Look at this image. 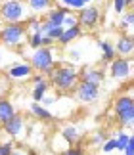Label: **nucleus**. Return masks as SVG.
I'll use <instances>...</instances> for the list:
<instances>
[{"mask_svg": "<svg viewBox=\"0 0 134 155\" xmlns=\"http://www.w3.org/2000/svg\"><path fill=\"white\" fill-rule=\"evenodd\" d=\"M79 71L75 65H59L50 73V84L59 92H71L79 84Z\"/></svg>", "mask_w": 134, "mask_h": 155, "instance_id": "1", "label": "nucleus"}, {"mask_svg": "<svg viewBox=\"0 0 134 155\" xmlns=\"http://www.w3.org/2000/svg\"><path fill=\"white\" fill-rule=\"evenodd\" d=\"M27 37L25 21L21 23H6L0 27V44L6 48H19Z\"/></svg>", "mask_w": 134, "mask_h": 155, "instance_id": "2", "label": "nucleus"}, {"mask_svg": "<svg viewBox=\"0 0 134 155\" xmlns=\"http://www.w3.org/2000/svg\"><path fill=\"white\" fill-rule=\"evenodd\" d=\"M33 71L40 75H50L56 67V59H54V46H44V48H36L29 56Z\"/></svg>", "mask_w": 134, "mask_h": 155, "instance_id": "3", "label": "nucleus"}, {"mask_svg": "<svg viewBox=\"0 0 134 155\" xmlns=\"http://www.w3.org/2000/svg\"><path fill=\"white\" fill-rule=\"evenodd\" d=\"M113 111L123 127H134V98L132 96H119L113 102Z\"/></svg>", "mask_w": 134, "mask_h": 155, "instance_id": "4", "label": "nucleus"}, {"mask_svg": "<svg viewBox=\"0 0 134 155\" xmlns=\"http://www.w3.org/2000/svg\"><path fill=\"white\" fill-rule=\"evenodd\" d=\"M0 19L6 23H21L25 19V2L23 0H2Z\"/></svg>", "mask_w": 134, "mask_h": 155, "instance_id": "5", "label": "nucleus"}, {"mask_svg": "<svg viewBox=\"0 0 134 155\" xmlns=\"http://www.w3.org/2000/svg\"><path fill=\"white\" fill-rule=\"evenodd\" d=\"M75 98L82 104H92L100 98V86L92 84V82L79 81V84L75 86Z\"/></svg>", "mask_w": 134, "mask_h": 155, "instance_id": "6", "label": "nucleus"}, {"mask_svg": "<svg viewBox=\"0 0 134 155\" xmlns=\"http://www.w3.org/2000/svg\"><path fill=\"white\" fill-rule=\"evenodd\" d=\"M81 14L77 15V23L82 29H94L100 23V10L98 6H84L82 10H79Z\"/></svg>", "mask_w": 134, "mask_h": 155, "instance_id": "7", "label": "nucleus"}, {"mask_svg": "<svg viewBox=\"0 0 134 155\" xmlns=\"http://www.w3.org/2000/svg\"><path fill=\"white\" fill-rule=\"evenodd\" d=\"M6 75L12 81H25V79H31L33 77V67L29 61H15L14 65L8 67Z\"/></svg>", "mask_w": 134, "mask_h": 155, "instance_id": "8", "label": "nucleus"}, {"mask_svg": "<svg viewBox=\"0 0 134 155\" xmlns=\"http://www.w3.org/2000/svg\"><path fill=\"white\" fill-rule=\"evenodd\" d=\"M23 128H25V117L21 115V113H15L12 119H8L4 124H2V130L8 136H12V138H17L21 132H23Z\"/></svg>", "mask_w": 134, "mask_h": 155, "instance_id": "9", "label": "nucleus"}, {"mask_svg": "<svg viewBox=\"0 0 134 155\" xmlns=\"http://www.w3.org/2000/svg\"><path fill=\"white\" fill-rule=\"evenodd\" d=\"M109 73H111L113 79L123 81L130 75V61L125 58H115L111 63H109Z\"/></svg>", "mask_w": 134, "mask_h": 155, "instance_id": "10", "label": "nucleus"}, {"mask_svg": "<svg viewBox=\"0 0 134 155\" xmlns=\"http://www.w3.org/2000/svg\"><path fill=\"white\" fill-rule=\"evenodd\" d=\"M115 54H119V56L125 58V59L130 58V56H134V37H132V35L123 33L117 38V44H115Z\"/></svg>", "mask_w": 134, "mask_h": 155, "instance_id": "11", "label": "nucleus"}, {"mask_svg": "<svg viewBox=\"0 0 134 155\" xmlns=\"http://www.w3.org/2000/svg\"><path fill=\"white\" fill-rule=\"evenodd\" d=\"M79 79L84 81V82H92V84H102L103 82V71L98 67H82V71L79 73Z\"/></svg>", "mask_w": 134, "mask_h": 155, "instance_id": "12", "label": "nucleus"}, {"mask_svg": "<svg viewBox=\"0 0 134 155\" xmlns=\"http://www.w3.org/2000/svg\"><path fill=\"white\" fill-rule=\"evenodd\" d=\"M27 44H29V48H44V46H54L56 42H54L52 38H48L44 37L42 33H31V35H27Z\"/></svg>", "mask_w": 134, "mask_h": 155, "instance_id": "13", "label": "nucleus"}, {"mask_svg": "<svg viewBox=\"0 0 134 155\" xmlns=\"http://www.w3.org/2000/svg\"><path fill=\"white\" fill-rule=\"evenodd\" d=\"M82 35V27L81 25H75V27H69V29H63V33H62V37L58 38V42L62 44V46H67V44H71L73 40H77L79 37Z\"/></svg>", "mask_w": 134, "mask_h": 155, "instance_id": "14", "label": "nucleus"}, {"mask_svg": "<svg viewBox=\"0 0 134 155\" xmlns=\"http://www.w3.org/2000/svg\"><path fill=\"white\" fill-rule=\"evenodd\" d=\"M15 115V105L10 102L8 98H0V124H4L8 119H12Z\"/></svg>", "mask_w": 134, "mask_h": 155, "instance_id": "15", "label": "nucleus"}, {"mask_svg": "<svg viewBox=\"0 0 134 155\" xmlns=\"http://www.w3.org/2000/svg\"><path fill=\"white\" fill-rule=\"evenodd\" d=\"M40 33L44 35V37L48 38H52L54 42L62 37V33H63V27H58V25H52V23H48L46 19H42V25H40Z\"/></svg>", "mask_w": 134, "mask_h": 155, "instance_id": "16", "label": "nucleus"}, {"mask_svg": "<svg viewBox=\"0 0 134 155\" xmlns=\"http://www.w3.org/2000/svg\"><path fill=\"white\" fill-rule=\"evenodd\" d=\"M65 15H67V10H65V8H52V10L46 14V21H48V23H52V25L63 27Z\"/></svg>", "mask_w": 134, "mask_h": 155, "instance_id": "17", "label": "nucleus"}, {"mask_svg": "<svg viewBox=\"0 0 134 155\" xmlns=\"http://www.w3.org/2000/svg\"><path fill=\"white\" fill-rule=\"evenodd\" d=\"M25 2H27L25 6L33 12V15L52 10V0H25Z\"/></svg>", "mask_w": 134, "mask_h": 155, "instance_id": "18", "label": "nucleus"}, {"mask_svg": "<svg viewBox=\"0 0 134 155\" xmlns=\"http://www.w3.org/2000/svg\"><path fill=\"white\" fill-rule=\"evenodd\" d=\"M98 46H100V50H102V59L111 63L113 59H115V56H117V54H115V46L111 42H107V40H100Z\"/></svg>", "mask_w": 134, "mask_h": 155, "instance_id": "19", "label": "nucleus"}, {"mask_svg": "<svg viewBox=\"0 0 134 155\" xmlns=\"http://www.w3.org/2000/svg\"><path fill=\"white\" fill-rule=\"evenodd\" d=\"M31 113L36 117V119H40V121H52L54 119V115H52V111L48 109V107H44V105H40V104H33L31 105Z\"/></svg>", "mask_w": 134, "mask_h": 155, "instance_id": "20", "label": "nucleus"}, {"mask_svg": "<svg viewBox=\"0 0 134 155\" xmlns=\"http://www.w3.org/2000/svg\"><path fill=\"white\" fill-rule=\"evenodd\" d=\"M62 136H63V140L67 142V144H77V142H79V136H81V134H79V128L75 127V124H67V127L62 130Z\"/></svg>", "mask_w": 134, "mask_h": 155, "instance_id": "21", "label": "nucleus"}, {"mask_svg": "<svg viewBox=\"0 0 134 155\" xmlns=\"http://www.w3.org/2000/svg\"><path fill=\"white\" fill-rule=\"evenodd\" d=\"M48 86H50V82H48L46 79H44V81H40V82H36V84H35V88H33V94H31V96H33V100H35L36 104H40V100L46 96V92H48Z\"/></svg>", "mask_w": 134, "mask_h": 155, "instance_id": "22", "label": "nucleus"}, {"mask_svg": "<svg viewBox=\"0 0 134 155\" xmlns=\"http://www.w3.org/2000/svg\"><path fill=\"white\" fill-rule=\"evenodd\" d=\"M40 25H42V19L36 15H31L25 19V27H27V35L31 33H40Z\"/></svg>", "mask_w": 134, "mask_h": 155, "instance_id": "23", "label": "nucleus"}, {"mask_svg": "<svg viewBox=\"0 0 134 155\" xmlns=\"http://www.w3.org/2000/svg\"><path fill=\"white\" fill-rule=\"evenodd\" d=\"M129 140H130V136L123 132V130H119L117 132V138H115V144H117V150L119 151H125V147L129 146Z\"/></svg>", "mask_w": 134, "mask_h": 155, "instance_id": "24", "label": "nucleus"}, {"mask_svg": "<svg viewBox=\"0 0 134 155\" xmlns=\"http://www.w3.org/2000/svg\"><path fill=\"white\" fill-rule=\"evenodd\" d=\"M121 27H123V29L134 27V12H126V14H123V19H121Z\"/></svg>", "mask_w": 134, "mask_h": 155, "instance_id": "25", "label": "nucleus"}, {"mask_svg": "<svg viewBox=\"0 0 134 155\" xmlns=\"http://www.w3.org/2000/svg\"><path fill=\"white\" fill-rule=\"evenodd\" d=\"M62 4L67 6L69 10H82L84 6H86V4H84V0H63Z\"/></svg>", "mask_w": 134, "mask_h": 155, "instance_id": "26", "label": "nucleus"}, {"mask_svg": "<svg viewBox=\"0 0 134 155\" xmlns=\"http://www.w3.org/2000/svg\"><path fill=\"white\" fill-rule=\"evenodd\" d=\"M14 142H2L0 144V155H12L14 153Z\"/></svg>", "mask_w": 134, "mask_h": 155, "instance_id": "27", "label": "nucleus"}, {"mask_svg": "<svg viewBox=\"0 0 134 155\" xmlns=\"http://www.w3.org/2000/svg\"><path fill=\"white\" fill-rule=\"evenodd\" d=\"M102 150L106 151V153H111V151H115L117 150V144H115V138H107L106 142L102 144Z\"/></svg>", "mask_w": 134, "mask_h": 155, "instance_id": "28", "label": "nucleus"}, {"mask_svg": "<svg viewBox=\"0 0 134 155\" xmlns=\"http://www.w3.org/2000/svg\"><path fill=\"white\" fill-rule=\"evenodd\" d=\"M75 25H79V23H77V15H71V14H67V15H65V21H63V29L75 27Z\"/></svg>", "mask_w": 134, "mask_h": 155, "instance_id": "29", "label": "nucleus"}, {"mask_svg": "<svg viewBox=\"0 0 134 155\" xmlns=\"http://www.w3.org/2000/svg\"><path fill=\"white\" fill-rule=\"evenodd\" d=\"M106 140H107V138H106V134H103V132H96V134L92 136V144H94V146H102Z\"/></svg>", "mask_w": 134, "mask_h": 155, "instance_id": "30", "label": "nucleus"}, {"mask_svg": "<svg viewBox=\"0 0 134 155\" xmlns=\"http://www.w3.org/2000/svg\"><path fill=\"white\" fill-rule=\"evenodd\" d=\"M126 8V4H125V0H113V10L117 12V14H123Z\"/></svg>", "mask_w": 134, "mask_h": 155, "instance_id": "31", "label": "nucleus"}, {"mask_svg": "<svg viewBox=\"0 0 134 155\" xmlns=\"http://www.w3.org/2000/svg\"><path fill=\"white\" fill-rule=\"evenodd\" d=\"M63 155H84V150L79 147V146H75V147H69L67 151H63Z\"/></svg>", "mask_w": 134, "mask_h": 155, "instance_id": "32", "label": "nucleus"}, {"mask_svg": "<svg viewBox=\"0 0 134 155\" xmlns=\"http://www.w3.org/2000/svg\"><path fill=\"white\" fill-rule=\"evenodd\" d=\"M125 155H134V136H130V140H129V146L125 147Z\"/></svg>", "mask_w": 134, "mask_h": 155, "instance_id": "33", "label": "nucleus"}, {"mask_svg": "<svg viewBox=\"0 0 134 155\" xmlns=\"http://www.w3.org/2000/svg\"><path fill=\"white\" fill-rule=\"evenodd\" d=\"M6 88H8V84H6V79H2V77H0V98H2V94L6 92Z\"/></svg>", "mask_w": 134, "mask_h": 155, "instance_id": "34", "label": "nucleus"}, {"mask_svg": "<svg viewBox=\"0 0 134 155\" xmlns=\"http://www.w3.org/2000/svg\"><path fill=\"white\" fill-rule=\"evenodd\" d=\"M4 48H6V46H2V44H0V67H2V65H4V56H2Z\"/></svg>", "mask_w": 134, "mask_h": 155, "instance_id": "35", "label": "nucleus"}, {"mask_svg": "<svg viewBox=\"0 0 134 155\" xmlns=\"http://www.w3.org/2000/svg\"><path fill=\"white\" fill-rule=\"evenodd\" d=\"M71 58L73 59H79V58H81V52H79V50H71Z\"/></svg>", "mask_w": 134, "mask_h": 155, "instance_id": "36", "label": "nucleus"}, {"mask_svg": "<svg viewBox=\"0 0 134 155\" xmlns=\"http://www.w3.org/2000/svg\"><path fill=\"white\" fill-rule=\"evenodd\" d=\"M12 155H27V153H23L21 150H14V153H12Z\"/></svg>", "mask_w": 134, "mask_h": 155, "instance_id": "37", "label": "nucleus"}, {"mask_svg": "<svg viewBox=\"0 0 134 155\" xmlns=\"http://www.w3.org/2000/svg\"><path fill=\"white\" fill-rule=\"evenodd\" d=\"M125 4H126V6H130V8H132V6H134V0H125Z\"/></svg>", "mask_w": 134, "mask_h": 155, "instance_id": "38", "label": "nucleus"}, {"mask_svg": "<svg viewBox=\"0 0 134 155\" xmlns=\"http://www.w3.org/2000/svg\"><path fill=\"white\" fill-rule=\"evenodd\" d=\"M86 2H90V0H84V4H86Z\"/></svg>", "mask_w": 134, "mask_h": 155, "instance_id": "39", "label": "nucleus"}, {"mask_svg": "<svg viewBox=\"0 0 134 155\" xmlns=\"http://www.w3.org/2000/svg\"><path fill=\"white\" fill-rule=\"evenodd\" d=\"M0 4H2V0H0Z\"/></svg>", "mask_w": 134, "mask_h": 155, "instance_id": "40", "label": "nucleus"}, {"mask_svg": "<svg viewBox=\"0 0 134 155\" xmlns=\"http://www.w3.org/2000/svg\"><path fill=\"white\" fill-rule=\"evenodd\" d=\"M123 155H125V153H123Z\"/></svg>", "mask_w": 134, "mask_h": 155, "instance_id": "41", "label": "nucleus"}]
</instances>
